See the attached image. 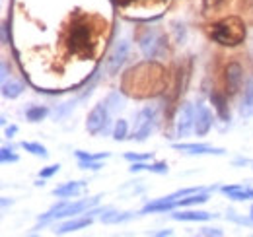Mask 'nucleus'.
Returning <instances> with one entry per match:
<instances>
[{"instance_id": "26", "label": "nucleus", "mask_w": 253, "mask_h": 237, "mask_svg": "<svg viewBox=\"0 0 253 237\" xmlns=\"http://www.w3.org/2000/svg\"><path fill=\"white\" fill-rule=\"evenodd\" d=\"M74 154H76V158H78V161H101V159H105V158H109V154H107V152H101V154H88V152H82V150H76Z\"/></svg>"}, {"instance_id": "35", "label": "nucleus", "mask_w": 253, "mask_h": 237, "mask_svg": "<svg viewBox=\"0 0 253 237\" xmlns=\"http://www.w3.org/2000/svg\"><path fill=\"white\" fill-rule=\"evenodd\" d=\"M154 236H158V237H164V236H171V230H166V232H158V234H154Z\"/></svg>"}, {"instance_id": "16", "label": "nucleus", "mask_w": 253, "mask_h": 237, "mask_svg": "<svg viewBox=\"0 0 253 237\" xmlns=\"http://www.w3.org/2000/svg\"><path fill=\"white\" fill-rule=\"evenodd\" d=\"M128 171H150V173H168V165L164 161H156V163H146V161H132V165L128 167Z\"/></svg>"}, {"instance_id": "25", "label": "nucleus", "mask_w": 253, "mask_h": 237, "mask_svg": "<svg viewBox=\"0 0 253 237\" xmlns=\"http://www.w3.org/2000/svg\"><path fill=\"white\" fill-rule=\"evenodd\" d=\"M113 138H115L117 142H121V140L128 138V122H126L125 118H119V120L115 122V128H113Z\"/></svg>"}, {"instance_id": "8", "label": "nucleus", "mask_w": 253, "mask_h": 237, "mask_svg": "<svg viewBox=\"0 0 253 237\" xmlns=\"http://www.w3.org/2000/svg\"><path fill=\"white\" fill-rule=\"evenodd\" d=\"M191 130H195V105L183 103L177 111V117H175V136L183 138Z\"/></svg>"}, {"instance_id": "29", "label": "nucleus", "mask_w": 253, "mask_h": 237, "mask_svg": "<svg viewBox=\"0 0 253 237\" xmlns=\"http://www.w3.org/2000/svg\"><path fill=\"white\" fill-rule=\"evenodd\" d=\"M59 169H61V165L59 163H55V165H49V167H43L41 169V179H49V177H53L55 173H59Z\"/></svg>"}, {"instance_id": "4", "label": "nucleus", "mask_w": 253, "mask_h": 237, "mask_svg": "<svg viewBox=\"0 0 253 237\" xmlns=\"http://www.w3.org/2000/svg\"><path fill=\"white\" fill-rule=\"evenodd\" d=\"M109 115H111V111L107 109L105 101L94 105V109L88 113V118H86V130L92 136L105 134L109 130Z\"/></svg>"}, {"instance_id": "2", "label": "nucleus", "mask_w": 253, "mask_h": 237, "mask_svg": "<svg viewBox=\"0 0 253 237\" xmlns=\"http://www.w3.org/2000/svg\"><path fill=\"white\" fill-rule=\"evenodd\" d=\"M138 47L146 59H164L168 55V37L158 28H144L136 37Z\"/></svg>"}, {"instance_id": "21", "label": "nucleus", "mask_w": 253, "mask_h": 237, "mask_svg": "<svg viewBox=\"0 0 253 237\" xmlns=\"http://www.w3.org/2000/svg\"><path fill=\"white\" fill-rule=\"evenodd\" d=\"M240 117H253V84L244 93V99L240 103Z\"/></svg>"}, {"instance_id": "13", "label": "nucleus", "mask_w": 253, "mask_h": 237, "mask_svg": "<svg viewBox=\"0 0 253 237\" xmlns=\"http://www.w3.org/2000/svg\"><path fill=\"white\" fill-rule=\"evenodd\" d=\"M92 224V216L88 214L86 218H72L68 222H64L61 228L55 230V234H70V232H78L82 228H88Z\"/></svg>"}, {"instance_id": "23", "label": "nucleus", "mask_w": 253, "mask_h": 237, "mask_svg": "<svg viewBox=\"0 0 253 237\" xmlns=\"http://www.w3.org/2000/svg\"><path fill=\"white\" fill-rule=\"evenodd\" d=\"M47 115H49V109L45 105H32V107L26 109V118L30 122H39V120H43Z\"/></svg>"}, {"instance_id": "27", "label": "nucleus", "mask_w": 253, "mask_h": 237, "mask_svg": "<svg viewBox=\"0 0 253 237\" xmlns=\"http://www.w3.org/2000/svg\"><path fill=\"white\" fill-rule=\"evenodd\" d=\"M125 159H128V161H148V159H152V154H132V152H126Z\"/></svg>"}, {"instance_id": "6", "label": "nucleus", "mask_w": 253, "mask_h": 237, "mask_svg": "<svg viewBox=\"0 0 253 237\" xmlns=\"http://www.w3.org/2000/svg\"><path fill=\"white\" fill-rule=\"evenodd\" d=\"M68 43L74 53H86L92 45V33L86 24H74L68 33Z\"/></svg>"}, {"instance_id": "1", "label": "nucleus", "mask_w": 253, "mask_h": 237, "mask_svg": "<svg viewBox=\"0 0 253 237\" xmlns=\"http://www.w3.org/2000/svg\"><path fill=\"white\" fill-rule=\"evenodd\" d=\"M211 37L224 47H238L246 39V24L238 16H230L211 26Z\"/></svg>"}, {"instance_id": "3", "label": "nucleus", "mask_w": 253, "mask_h": 237, "mask_svg": "<svg viewBox=\"0 0 253 237\" xmlns=\"http://www.w3.org/2000/svg\"><path fill=\"white\" fill-rule=\"evenodd\" d=\"M99 197H94V198H82V200H76V202H66V200H61L57 202L55 206H51L41 218H39V224H49L53 220H59V218H72V216H78L82 214L84 210L92 208L97 204Z\"/></svg>"}, {"instance_id": "9", "label": "nucleus", "mask_w": 253, "mask_h": 237, "mask_svg": "<svg viewBox=\"0 0 253 237\" xmlns=\"http://www.w3.org/2000/svg\"><path fill=\"white\" fill-rule=\"evenodd\" d=\"M224 80H226V89L230 95L238 93L244 82V68L240 62H228L226 70H224Z\"/></svg>"}, {"instance_id": "34", "label": "nucleus", "mask_w": 253, "mask_h": 237, "mask_svg": "<svg viewBox=\"0 0 253 237\" xmlns=\"http://www.w3.org/2000/svg\"><path fill=\"white\" fill-rule=\"evenodd\" d=\"M16 132H18V126H14V124H12V126H8V128H6V136H8V138H12V136H14V134H16Z\"/></svg>"}, {"instance_id": "28", "label": "nucleus", "mask_w": 253, "mask_h": 237, "mask_svg": "<svg viewBox=\"0 0 253 237\" xmlns=\"http://www.w3.org/2000/svg\"><path fill=\"white\" fill-rule=\"evenodd\" d=\"M0 158H2V163H8V161L16 163V161L20 159L16 154H12V150H10V148H2V150H0Z\"/></svg>"}, {"instance_id": "31", "label": "nucleus", "mask_w": 253, "mask_h": 237, "mask_svg": "<svg viewBox=\"0 0 253 237\" xmlns=\"http://www.w3.org/2000/svg\"><path fill=\"white\" fill-rule=\"evenodd\" d=\"M201 234H203V236H214V237L224 236V232L218 230V228H203V230H201Z\"/></svg>"}, {"instance_id": "7", "label": "nucleus", "mask_w": 253, "mask_h": 237, "mask_svg": "<svg viewBox=\"0 0 253 237\" xmlns=\"http://www.w3.org/2000/svg\"><path fill=\"white\" fill-rule=\"evenodd\" d=\"M128 51H130V43L128 41H119L115 47H113V51L109 53V57H107V64H105V70H107V74L109 76H117L119 74V70L123 68V64L126 62L128 59Z\"/></svg>"}, {"instance_id": "19", "label": "nucleus", "mask_w": 253, "mask_h": 237, "mask_svg": "<svg viewBox=\"0 0 253 237\" xmlns=\"http://www.w3.org/2000/svg\"><path fill=\"white\" fill-rule=\"evenodd\" d=\"M24 93V84L16 82V80H4L2 82V95L8 99H16Z\"/></svg>"}, {"instance_id": "5", "label": "nucleus", "mask_w": 253, "mask_h": 237, "mask_svg": "<svg viewBox=\"0 0 253 237\" xmlns=\"http://www.w3.org/2000/svg\"><path fill=\"white\" fill-rule=\"evenodd\" d=\"M154 124H156V113L152 107H144L136 113V118H134V128H132V134L130 138L136 140V142H144L152 130H154Z\"/></svg>"}, {"instance_id": "17", "label": "nucleus", "mask_w": 253, "mask_h": 237, "mask_svg": "<svg viewBox=\"0 0 253 237\" xmlns=\"http://www.w3.org/2000/svg\"><path fill=\"white\" fill-rule=\"evenodd\" d=\"M130 218H134L132 212H115V210H103L101 214V222L103 224H123V222H128Z\"/></svg>"}, {"instance_id": "36", "label": "nucleus", "mask_w": 253, "mask_h": 237, "mask_svg": "<svg viewBox=\"0 0 253 237\" xmlns=\"http://www.w3.org/2000/svg\"><path fill=\"white\" fill-rule=\"evenodd\" d=\"M252 222H253V206H252Z\"/></svg>"}, {"instance_id": "11", "label": "nucleus", "mask_w": 253, "mask_h": 237, "mask_svg": "<svg viewBox=\"0 0 253 237\" xmlns=\"http://www.w3.org/2000/svg\"><path fill=\"white\" fill-rule=\"evenodd\" d=\"M173 150H179V152H185V154H191V156H205V154H212V156H224L226 150L224 148H216V146H209V144H173L171 146Z\"/></svg>"}, {"instance_id": "33", "label": "nucleus", "mask_w": 253, "mask_h": 237, "mask_svg": "<svg viewBox=\"0 0 253 237\" xmlns=\"http://www.w3.org/2000/svg\"><path fill=\"white\" fill-rule=\"evenodd\" d=\"M8 80V60H2V82Z\"/></svg>"}, {"instance_id": "20", "label": "nucleus", "mask_w": 253, "mask_h": 237, "mask_svg": "<svg viewBox=\"0 0 253 237\" xmlns=\"http://www.w3.org/2000/svg\"><path fill=\"white\" fill-rule=\"evenodd\" d=\"M211 101H212V105H214L216 115H218L222 120H230V111H228V107H226V97L220 95L218 91H212V93H211Z\"/></svg>"}, {"instance_id": "12", "label": "nucleus", "mask_w": 253, "mask_h": 237, "mask_svg": "<svg viewBox=\"0 0 253 237\" xmlns=\"http://www.w3.org/2000/svg\"><path fill=\"white\" fill-rule=\"evenodd\" d=\"M171 218L177 222H207V220L214 218V214L203 212V210H187V212H175V214H171Z\"/></svg>"}, {"instance_id": "18", "label": "nucleus", "mask_w": 253, "mask_h": 237, "mask_svg": "<svg viewBox=\"0 0 253 237\" xmlns=\"http://www.w3.org/2000/svg\"><path fill=\"white\" fill-rule=\"evenodd\" d=\"M209 191H203V193H193V195H187V197H181L175 200V206L183 208V206H197V204H205L209 200Z\"/></svg>"}, {"instance_id": "10", "label": "nucleus", "mask_w": 253, "mask_h": 237, "mask_svg": "<svg viewBox=\"0 0 253 237\" xmlns=\"http://www.w3.org/2000/svg\"><path fill=\"white\" fill-rule=\"evenodd\" d=\"M212 128V113L207 105L197 103L195 105V134L197 136H207Z\"/></svg>"}, {"instance_id": "15", "label": "nucleus", "mask_w": 253, "mask_h": 237, "mask_svg": "<svg viewBox=\"0 0 253 237\" xmlns=\"http://www.w3.org/2000/svg\"><path fill=\"white\" fill-rule=\"evenodd\" d=\"M82 187H84V181H70V183H64L61 187H57L53 191V195L59 198H70V197H76L82 191Z\"/></svg>"}, {"instance_id": "32", "label": "nucleus", "mask_w": 253, "mask_h": 237, "mask_svg": "<svg viewBox=\"0 0 253 237\" xmlns=\"http://www.w3.org/2000/svg\"><path fill=\"white\" fill-rule=\"evenodd\" d=\"M222 2H224V0H205V2H203V8H205V10H216Z\"/></svg>"}, {"instance_id": "30", "label": "nucleus", "mask_w": 253, "mask_h": 237, "mask_svg": "<svg viewBox=\"0 0 253 237\" xmlns=\"http://www.w3.org/2000/svg\"><path fill=\"white\" fill-rule=\"evenodd\" d=\"M103 165L99 161H80V169H90V171H97Z\"/></svg>"}, {"instance_id": "24", "label": "nucleus", "mask_w": 253, "mask_h": 237, "mask_svg": "<svg viewBox=\"0 0 253 237\" xmlns=\"http://www.w3.org/2000/svg\"><path fill=\"white\" fill-rule=\"evenodd\" d=\"M22 148L26 150V152H30L33 156H37V158H49V152L45 146H41L39 142H22Z\"/></svg>"}, {"instance_id": "22", "label": "nucleus", "mask_w": 253, "mask_h": 237, "mask_svg": "<svg viewBox=\"0 0 253 237\" xmlns=\"http://www.w3.org/2000/svg\"><path fill=\"white\" fill-rule=\"evenodd\" d=\"M105 105H107V109H109L111 113H117L119 109L125 107V97H123L119 91H111V93L105 97Z\"/></svg>"}, {"instance_id": "14", "label": "nucleus", "mask_w": 253, "mask_h": 237, "mask_svg": "<svg viewBox=\"0 0 253 237\" xmlns=\"http://www.w3.org/2000/svg\"><path fill=\"white\" fill-rule=\"evenodd\" d=\"M175 206V200L168 195V197H162L154 202H148L146 206L140 210V214H148V212H168V210H173Z\"/></svg>"}]
</instances>
